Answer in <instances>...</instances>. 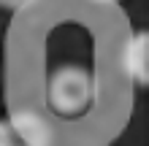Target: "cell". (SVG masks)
<instances>
[{
    "label": "cell",
    "mask_w": 149,
    "mask_h": 146,
    "mask_svg": "<svg viewBox=\"0 0 149 146\" xmlns=\"http://www.w3.org/2000/svg\"><path fill=\"white\" fill-rule=\"evenodd\" d=\"M0 146H54V135L38 114L14 111L0 119Z\"/></svg>",
    "instance_id": "2"
},
{
    "label": "cell",
    "mask_w": 149,
    "mask_h": 146,
    "mask_svg": "<svg viewBox=\"0 0 149 146\" xmlns=\"http://www.w3.org/2000/svg\"><path fill=\"white\" fill-rule=\"evenodd\" d=\"M98 98V79L84 65H60L46 81V106L57 116H81Z\"/></svg>",
    "instance_id": "1"
},
{
    "label": "cell",
    "mask_w": 149,
    "mask_h": 146,
    "mask_svg": "<svg viewBox=\"0 0 149 146\" xmlns=\"http://www.w3.org/2000/svg\"><path fill=\"white\" fill-rule=\"evenodd\" d=\"M95 3H106V6H114V3H119V0H95Z\"/></svg>",
    "instance_id": "5"
},
{
    "label": "cell",
    "mask_w": 149,
    "mask_h": 146,
    "mask_svg": "<svg viewBox=\"0 0 149 146\" xmlns=\"http://www.w3.org/2000/svg\"><path fill=\"white\" fill-rule=\"evenodd\" d=\"M38 0H0V8H6V11H24V8L36 6Z\"/></svg>",
    "instance_id": "4"
},
{
    "label": "cell",
    "mask_w": 149,
    "mask_h": 146,
    "mask_svg": "<svg viewBox=\"0 0 149 146\" xmlns=\"http://www.w3.org/2000/svg\"><path fill=\"white\" fill-rule=\"evenodd\" d=\"M122 73L133 84L149 89V27L127 35L122 46Z\"/></svg>",
    "instance_id": "3"
}]
</instances>
